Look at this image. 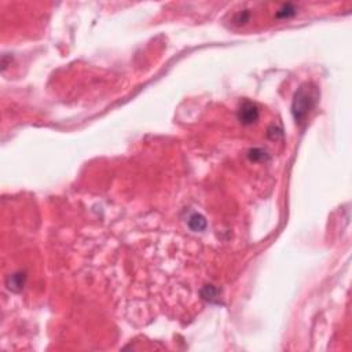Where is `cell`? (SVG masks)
Listing matches in <instances>:
<instances>
[{"mask_svg": "<svg viewBox=\"0 0 352 352\" xmlns=\"http://www.w3.org/2000/svg\"><path fill=\"white\" fill-rule=\"evenodd\" d=\"M314 102V98L311 96L310 91H307L306 88H301L300 93L296 95V99H294V114H296V119H301L304 114L308 112V109L311 107Z\"/></svg>", "mask_w": 352, "mask_h": 352, "instance_id": "obj_1", "label": "cell"}, {"mask_svg": "<svg viewBox=\"0 0 352 352\" xmlns=\"http://www.w3.org/2000/svg\"><path fill=\"white\" fill-rule=\"evenodd\" d=\"M257 117H259L257 107L252 103H245L239 110V119L242 120L245 124H251L255 120H257Z\"/></svg>", "mask_w": 352, "mask_h": 352, "instance_id": "obj_2", "label": "cell"}, {"mask_svg": "<svg viewBox=\"0 0 352 352\" xmlns=\"http://www.w3.org/2000/svg\"><path fill=\"white\" fill-rule=\"evenodd\" d=\"M189 224H190V227H192L193 230L199 231V230H204V228H205L206 222L202 216H199V215H193V216L190 218V220H189Z\"/></svg>", "mask_w": 352, "mask_h": 352, "instance_id": "obj_3", "label": "cell"}]
</instances>
